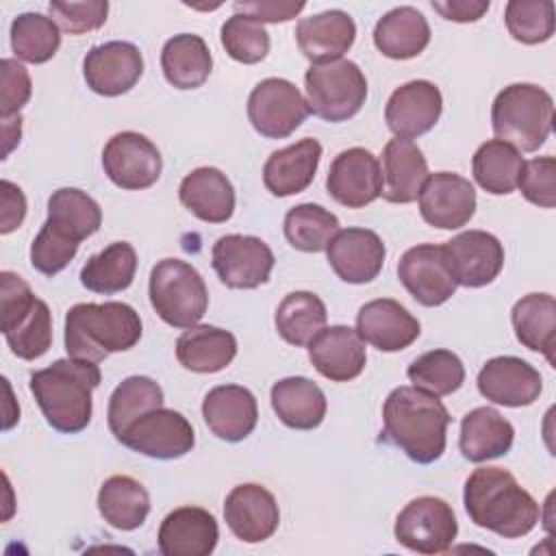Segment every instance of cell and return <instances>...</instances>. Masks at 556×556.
Wrapping results in <instances>:
<instances>
[{
  "label": "cell",
  "mask_w": 556,
  "mask_h": 556,
  "mask_svg": "<svg viewBox=\"0 0 556 556\" xmlns=\"http://www.w3.org/2000/svg\"><path fill=\"white\" fill-rule=\"evenodd\" d=\"M469 519L504 539L526 536L539 521L536 500L502 467H478L465 480L463 493Z\"/></svg>",
  "instance_id": "obj_1"
},
{
  "label": "cell",
  "mask_w": 556,
  "mask_h": 556,
  "mask_svg": "<svg viewBox=\"0 0 556 556\" xmlns=\"http://www.w3.org/2000/svg\"><path fill=\"white\" fill-rule=\"evenodd\" d=\"M384 437L410 460L430 465L445 452V430L452 421L443 402L417 387H397L382 406Z\"/></svg>",
  "instance_id": "obj_2"
},
{
  "label": "cell",
  "mask_w": 556,
  "mask_h": 556,
  "mask_svg": "<svg viewBox=\"0 0 556 556\" xmlns=\"http://www.w3.org/2000/svg\"><path fill=\"white\" fill-rule=\"evenodd\" d=\"M100 378L98 363L59 358L50 367L30 374V393L54 430L76 434L91 421V393Z\"/></svg>",
  "instance_id": "obj_3"
},
{
  "label": "cell",
  "mask_w": 556,
  "mask_h": 556,
  "mask_svg": "<svg viewBox=\"0 0 556 556\" xmlns=\"http://www.w3.org/2000/svg\"><path fill=\"white\" fill-rule=\"evenodd\" d=\"M141 339V317L124 302H83L65 315V350L70 358L100 363L126 352Z\"/></svg>",
  "instance_id": "obj_4"
},
{
  "label": "cell",
  "mask_w": 556,
  "mask_h": 556,
  "mask_svg": "<svg viewBox=\"0 0 556 556\" xmlns=\"http://www.w3.org/2000/svg\"><path fill=\"white\" fill-rule=\"evenodd\" d=\"M554 100L532 83H513L504 87L491 106V126L500 141L521 152L539 150L552 132Z\"/></svg>",
  "instance_id": "obj_5"
},
{
  "label": "cell",
  "mask_w": 556,
  "mask_h": 556,
  "mask_svg": "<svg viewBox=\"0 0 556 556\" xmlns=\"http://www.w3.org/2000/svg\"><path fill=\"white\" fill-rule=\"evenodd\" d=\"M0 313L2 334L17 358L35 361L50 350L52 313L13 271H0Z\"/></svg>",
  "instance_id": "obj_6"
},
{
  "label": "cell",
  "mask_w": 556,
  "mask_h": 556,
  "mask_svg": "<svg viewBox=\"0 0 556 556\" xmlns=\"http://www.w3.org/2000/svg\"><path fill=\"white\" fill-rule=\"evenodd\" d=\"M150 304L174 328L195 326L208 308V291L200 271L180 258H163L150 271Z\"/></svg>",
  "instance_id": "obj_7"
},
{
  "label": "cell",
  "mask_w": 556,
  "mask_h": 556,
  "mask_svg": "<svg viewBox=\"0 0 556 556\" xmlns=\"http://www.w3.org/2000/svg\"><path fill=\"white\" fill-rule=\"evenodd\" d=\"M308 111L326 122L354 117L367 98V78L354 61L339 59L311 65L304 74Z\"/></svg>",
  "instance_id": "obj_8"
},
{
  "label": "cell",
  "mask_w": 556,
  "mask_h": 556,
  "mask_svg": "<svg viewBox=\"0 0 556 556\" xmlns=\"http://www.w3.org/2000/svg\"><path fill=\"white\" fill-rule=\"evenodd\" d=\"M393 534L400 545L417 554H443L454 543L458 523L445 500L421 495L400 510Z\"/></svg>",
  "instance_id": "obj_9"
},
{
  "label": "cell",
  "mask_w": 556,
  "mask_h": 556,
  "mask_svg": "<svg viewBox=\"0 0 556 556\" xmlns=\"http://www.w3.org/2000/svg\"><path fill=\"white\" fill-rule=\"evenodd\" d=\"M306 98L285 78L261 80L248 98V119L267 139H285L308 117Z\"/></svg>",
  "instance_id": "obj_10"
},
{
  "label": "cell",
  "mask_w": 556,
  "mask_h": 556,
  "mask_svg": "<svg viewBox=\"0 0 556 556\" xmlns=\"http://www.w3.org/2000/svg\"><path fill=\"white\" fill-rule=\"evenodd\" d=\"M119 443L137 454L172 460L193 450L195 432L185 415L174 408L159 406L135 419L122 434Z\"/></svg>",
  "instance_id": "obj_11"
},
{
  "label": "cell",
  "mask_w": 556,
  "mask_h": 556,
  "mask_svg": "<svg viewBox=\"0 0 556 556\" xmlns=\"http://www.w3.org/2000/svg\"><path fill=\"white\" fill-rule=\"evenodd\" d=\"M102 167L109 180L126 191H141L161 178L163 159L159 148L141 132L113 135L102 150Z\"/></svg>",
  "instance_id": "obj_12"
},
{
  "label": "cell",
  "mask_w": 556,
  "mask_h": 556,
  "mask_svg": "<svg viewBox=\"0 0 556 556\" xmlns=\"http://www.w3.org/2000/svg\"><path fill=\"white\" fill-rule=\"evenodd\" d=\"M271 248L254 235H224L213 245V269L230 289H256L274 269Z\"/></svg>",
  "instance_id": "obj_13"
},
{
  "label": "cell",
  "mask_w": 556,
  "mask_h": 556,
  "mask_svg": "<svg viewBox=\"0 0 556 556\" xmlns=\"http://www.w3.org/2000/svg\"><path fill=\"white\" fill-rule=\"evenodd\" d=\"M397 278L421 306L445 304L458 287L447 265L443 245L434 243L408 248L397 263Z\"/></svg>",
  "instance_id": "obj_14"
},
{
  "label": "cell",
  "mask_w": 556,
  "mask_h": 556,
  "mask_svg": "<svg viewBox=\"0 0 556 556\" xmlns=\"http://www.w3.org/2000/svg\"><path fill=\"white\" fill-rule=\"evenodd\" d=\"M143 74V56L130 41H106L93 46L83 61L87 87L104 98L130 91Z\"/></svg>",
  "instance_id": "obj_15"
},
{
  "label": "cell",
  "mask_w": 556,
  "mask_h": 556,
  "mask_svg": "<svg viewBox=\"0 0 556 556\" xmlns=\"http://www.w3.org/2000/svg\"><path fill=\"white\" fill-rule=\"evenodd\" d=\"M417 200L424 222L441 230L463 228L476 213L473 185L454 172L428 174Z\"/></svg>",
  "instance_id": "obj_16"
},
{
  "label": "cell",
  "mask_w": 556,
  "mask_h": 556,
  "mask_svg": "<svg viewBox=\"0 0 556 556\" xmlns=\"http://www.w3.org/2000/svg\"><path fill=\"white\" fill-rule=\"evenodd\" d=\"M326 189L334 202L348 208H363L382 193V169L365 148H348L334 156L328 169Z\"/></svg>",
  "instance_id": "obj_17"
},
{
  "label": "cell",
  "mask_w": 556,
  "mask_h": 556,
  "mask_svg": "<svg viewBox=\"0 0 556 556\" xmlns=\"http://www.w3.org/2000/svg\"><path fill=\"white\" fill-rule=\"evenodd\" d=\"M443 250L456 285L469 289L491 285L504 267V245L495 235L484 230L460 232Z\"/></svg>",
  "instance_id": "obj_18"
},
{
  "label": "cell",
  "mask_w": 556,
  "mask_h": 556,
  "mask_svg": "<svg viewBox=\"0 0 556 556\" xmlns=\"http://www.w3.org/2000/svg\"><path fill=\"white\" fill-rule=\"evenodd\" d=\"M441 111L443 98L439 87L430 80H410L389 96L384 122L395 137L415 139L434 128Z\"/></svg>",
  "instance_id": "obj_19"
},
{
  "label": "cell",
  "mask_w": 556,
  "mask_h": 556,
  "mask_svg": "<svg viewBox=\"0 0 556 556\" xmlns=\"http://www.w3.org/2000/svg\"><path fill=\"white\" fill-rule=\"evenodd\" d=\"M478 391L493 404L521 408L539 400L543 391L541 374L517 356H495L478 374Z\"/></svg>",
  "instance_id": "obj_20"
},
{
  "label": "cell",
  "mask_w": 556,
  "mask_h": 556,
  "mask_svg": "<svg viewBox=\"0 0 556 556\" xmlns=\"http://www.w3.org/2000/svg\"><path fill=\"white\" fill-rule=\"evenodd\" d=\"M224 519L243 543H261L278 530L280 510L271 491L263 484L245 482L226 495Z\"/></svg>",
  "instance_id": "obj_21"
},
{
  "label": "cell",
  "mask_w": 556,
  "mask_h": 556,
  "mask_svg": "<svg viewBox=\"0 0 556 556\" xmlns=\"http://www.w3.org/2000/svg\"><path fill=\"white\" fill-rule=\"evenodd\" d=\"M326 256L343 282L365 285L378 278L382 271L387 250L374 230L343 228L330 239Z\"/></svg>",
  "instance_id": "obj_22"
},
{
  "label": "cell",
  "mask_w": 556,
  "mask_h": 556,
  "mask_svg": "<svg viewBox=\"0 0 556 556\" xmlns=\"http://www.w3.org/2000/svg\"><path fill=\"white\" fill-rule=\"evenodd\" d=\"M202 417L208 430L228 443L243 441L258 421L256 397L241 384L213 387L202 402Z\"/></svg>",
  "instance_id": "obj_23"
},
{
  "label": "cell",
  "mask_w": 556,
  "mask_h": 556,
  "mask_svg": "<svg viewBox=\"0 0 556 556\" xmlns=\"http://www.w3.org/2000/svg\"><path fill=\"white\" fill-rule=\"evenodd\" d=\"M308 358L324 378L332 382H348L365 369V341L350 326L321 328L308 341Z\"/></svg>",
  "instance_id": "obj_24"
},
{
  "label": "cell",
  "mask_w": 556,
  "mask_h": 556,
  "mask_svg": "<svg viewBox=\"0 0 556 556\" xmlns=\"http://www.w3.org/2000/svg\"><path fill=\"white\" fill-rule=\"evenodd\" d=\"M356 332L380 352H400L419 337L421 326L400 302L380 298L361 306Z\"/></svg>",
  "instance_id": "obj_25"
},
{
  "label": "cell",
  "mask_w": 556,
  "mask_h": 556,
  "mask_svg": "<svg viewBox=\"0 0 556 556\" xmlns=\"http://www.w3.org/2000/svg\"><path fill=\"white\" fill-rule=\"evenodd\" d=\"M219 539L215 517L200 506L172 510L159 528L156 543L163 556H208Z\"/></svg>",
  "instance_id": "obj_26"
},
{
  "label": "cell",
  "mask_w": 556,
  "mask_h": 556,
  "mask_svg": "<svg viewBox=\"0 0 556 556\" xmlns=\"http://www.w3.org/2000/svg\"><path fill=\"white\" fill-rule=\"evenodd\" d=\"M356 39V24L350 13L330 9L302 17L295 26V41L300 52L313 65L339 61Z\"/></svg>",
  "instance_id": "obj_27"
},
{
  "label": "cell",
  "mask_w": 556,
  "mask_h": 556,
  "mask_svg": "<svg viewBox=\"0 0 556 556\" xmlns=\"http://www.w3.org/2000/svg\"><path fill=\"white\" fill-rule=\"evenodd\" d=\"M319 159L321 143L311 137L271 152L263 165V182L267 191L276 198L302 193L313 182Z\"/></svg>",
  "instance_id": "obj_28"
},
{
  "label": "cell",
  "mask_w": 556,
  "mask_h": 556,
  "mask_svg": "<svg viewBox=\"0 0 556 556\" xmlns=\"http://www.w3.org/2000/svg\"><path fill=\"white\" fill-rule=\"evenodd\" d=\"M382 198L393 204L415 202L428 178V163L415 141L395 137L382 150Z\"/></svg>",
  "instance_id": "obj_29"
},
{
  "label": "cell",
  "mask_w": 556,
  "mask_h": 556,
  "mask_svg": "<svg viewBox=\"0 0 556 556\" xmlns=\"http://www.w3.org/2000/svg\"><path fill=\"white\" fill-rule=\"evenodd\" d=\"M182 206L206 224H224L235 213V189L217 167H198L178 187Z\"/></svg>",
  "instance_id": "obj_30"
},
{
  "label": "cell",
  "mask_w": 556,
  "mask_h": 556,
  "mask_svg": "<svg viewBox=\"0 0 556 556\" xmlns=\"http://www.w3.org/2000/svg\"><path fill=\"white\" fill-rule=\"evenodd\" d=\"M515 441L513 424L491 406L469 410L460 421L458 447L471 463H484L508 454Z\"/></svg>",
  "instance_id": "obj_31"
},
{
  "label": "cell",
  "mask_w": 556,
  "mask_h": 556,
  "mask_svg": "<svg viewBox=\"0 0 556 556\" xmlns=\"http://www.w3.org/2000/svg\"><path fill=\"white\" fill-rule=\"evenodd\" d=\"M374 43L387 59H413L430 43L428 20L415 7H395L376 22Z\"/></svg>",
  "instance_id": "obj_32"
},
{
  "label": "cell",
  "mask_w": 556,
  "mask_h": 556,
  "mask_svg": "<svg viewBox=\"0 0 556 556\" xmlns=\"http://www.w3.org/2000/svg\"><path fill=\"white\" fill-rule=\"evenodd\" d=\"M237 356V339L217 326H191L176 339L178 363L195 374H215Z\"/></svg>",
  "instance_id": "obj_33"
},
{
  "label": "cell",
  "mask_w": 556,
  "mask_h": 556,
  "mask_svg": "<svg viewBox=\"0 0 556 556\" xmlns=\"http://www.w3.org/2000/svg\"><path fill=\"white\" fill-rule=\"evenodd\" d=\"M271 408L293 430H313L326 417L324 391L304 376H289L271 387Z\"/></svg>",
  "instance_id": "obj_34"
},
{
  "label": "cell",
  "mask_w": 556,
  "mask_h": 556,
  "mask_svg": "<svg viewBox=\"0 0 556 556\" xmlns=\"http://www.w3.org/2000/svg\"><path fill=\"white\" fill-rule=\"evenodd\" d=\"M510 321L517 334V341L532 350L541 352L547 363L554 367L556 350V300L549 293H528L515 302Z\"/></svg>",
  "instance_id": "obj_35"
},
{
  "label": "cell",
  "mask_w": 556,
  "mask_h": 556,
  "mask_svg": "<svg viewBox=\"0 0 556 556\" xmlns=\"http://www.w3.org/2000/svg\"><path fill=\"white\" fill-rule=\"evenodd\" d=\"M161 70L176 89H198L213 70V56L206 41L193 33H180L165 41L161 50Z\"/></svg>",
  "instance_id": "obj_36"
},
{
  "label": "cell",
  "mask_w": 556,
  "mask_h": 556,
  "mask_svg": "<svg viewBox=\"0 0 556 556\" xmlns=\"http://www.w3.org/2000/svg\"><path fill=\"white\" fill-rule=\"evenodd\" d=\"M98 510L115 530H137L150 513L146 486L130 476H111L98 491Z\"/></svg>",
  "instance_id": "obj_37"
},
{
  "label": "cell",
  "mask_w": 556,
  "mask_h": 556,
  "mask_svg": "<svg viewBox=\"0 0 556 556\" xmlns=\"http://www.w3.org/2000/svg\"><path fill=\"white\" fill-rule=\"evenodd\" d=\"M137 271V252L128 241H115L89 256L80 269V282L93 293L113 295L128 289Z\"/></svg>",
  "instance_id": "obj_38"
},
{
  "label": "cell",
  "mask_w": 556,
  "mask_h": 556,
  "mask_svg": "<svg viewBox=\"0 0 556 556\" xmlns=\"http://www.w3.org/2000/svg\"><path fill=\"white\" fill-rule=\"evenodd\" d=\"M46 224L80 243L83 239L98 232L102 224V211L89 193L76 187H63L48 198Z\"/></svg>",
  "instance_id": "obj_39"
},
{
  "label": "cell",
  "mask_w": 556,
  "mask_h": 556,
  "mask_svg": "<svg viewBox=\"0 0 556 556\" xmlns=\"http://www.w3.org/2000/svg\"><path fill=\"white\" fill-rule=\"evenodd\" d=\"M521 167H523L521 152L500 139L484 141L471 159V172L476 182L486 193H493V195L513 193L517 189Z\"/></svg>",
  "instance_id": "obj_40"
},
{
  "label": "cell",
  "mask_w": 556,
  "mask_h": 556,
  "mask_svg": "<svg viewBox=\"0 0 556 556\" xmlns=\"http://www.w3.org/2000/svg\"><path fill=\"white\" fill-rule=\"evenodd\" d=\"M326 304L313 291H293L285 295L274 317L278 334L295 348L308 345V341L326 326Z\"/></svg>",
  "instance_id": "obj_41"
},
{
  "label": "cell",
  "mask_w": 556,
  "mask_h": 556,
  "mask_svg": "<svg viewBox=\"0 0 556 556\" xmlns=\"http://www.w3.org/2000/svg\"><path fill=\"white\" fill-rule=\"evenodd\" d=\"M163 406V389L148 376H128L109 397V430L119 441L126 428L152 408Z\"/></svg>",
  "instance_id": "obj_42"
},
{
  "label": "cell",
  "mask_w": 556,
  "mask_h": 556,
  "mask_svg": "<svg viewBox=\"0 0 556 556\" xmlns=\"http://www.w3.org/2000/svg\"><path fill=\"white\" fill-rule=\"evenodd\" d=\"M339 232V219L328 208L304 202L287 211L285 237L300 252H321Z\"/></svg>",
  "instance_id": "obj_43"
},
{
  "label": "cell",
  "mask_w": 556,
  "mask_h": 556,
  "mask_svg": "<svg viewBox=\"0 0 556 556\" xmlns=\"http://www.w3.org/2000/svg\"><path fill=\"white\" fill-rule=\"evenodd\" d=\"M61 46L59 24L43 13H20L11 22V48L26 63L50 61Z\"/></svg>",
  "instance_id": "obj_44"
},
{
  "label": "cell",
  "mask_w": 556,
  "mask_h": 556,
  "mask_svg": "<svg viewBox=\"0 0 556 556\" xmlns=\"http://www.w3.org/2000/svg\"><path fill=\"white\" fill-rule=\"evenodd\" d=\"M406 376L413 387L441 397L463 387L465 367L452 350H430L408 365Z\"/></svg>",
  "instance_id": "obj_45"
},
{
  "label": "cell",
  "mask_w": 556,
  "mask_h": 556,
  "mask_svg": "<svg viewBox=\"0 0 556 556\" xmlns=\"http://www.w3.org/2000/svg\"><path fill=\"white\" fill-rule=\"evenodd\" d=\"M504 22L515 41L536 46L554 35V2L552 0H510L504 11Z\"/></svg>",
  "instance_id": "obj_46"
},
{
  "label": "cell",
  "mask_w": 556,
  "mask_h": 556,
  "mask_svg": "<svg viewBox=\"0 0 556 556\" xmlns=\"http://www.w3.org/2000/svg\"><path fill=\"white\" fill-rule=\"evenodd\" d=\"M219 37L228 56L245 65L261 63L269 52V35L265 26L239 13L222 24Z\"/></svg>",
  "instance_id": "obj_47"
},
{
  "label": "cell",
  "mask_w": 556,
  "mask_h": 556,
  "mask_svg": "<svg viewBox=\"0 0 556 556\" xmlns=\"http://www.w3.org/2000/svg\"><path fill=\"white\" fill-rule=\"evenodd\" d=\"M78 245V241L61 235L43 222L30 245V265L43 276H56L76 256Z\"/></svg>",
  "instance_id": "obj_48"
},
{
  "label": "cell",
  "mask_w": 556,
  "mask_h": 556,
  "mask_svg": "<svg viewBox=\"0 0 556 556\" xmlns=\"http://www.w3.org/2000/svg\"><path fill=\"white\" fill-rule=\"evenodd\" d=\"M517 187L521 195L541 208L556 206V161L554 156H536L523 161Z\"/></svg>",
  "instance_id": "obj_49"
},
{
  "label": "cell",
  "mask_w": 556,
  "mask_h": 556,
  "mask_svg": "<svg viewBox=\"0 0 556 556\" xmlns=\"http://www.w3.org/2000/svg\"><path fill=\"white\" fill-rule=\"evenodd\" d=\"M48 11L52 20L70 35H83L100 28L109 15L106 0H85V2H50Z\"/></svg>",
  "instance_id": "obj_50"
},
{
  "label": "cell",
  "mask_w": 556,
  "mask_h": 556,
  "mask_svg": "<svg viewBox=\"0 0 556 556\" xmlns=\"http://www.w3.org/2000/svg\"><path fill=\"white\" fill-rule=\"evenodd\" d=\"M0 111L2 117L20 115V109L30 100L33 83L22 63L15 59H2L0 61Z\"/></svg>",
  "instance_id": "obj_51"
},
{
  "label": "cell",
  "mask_w": 556,
  "mask_h": 556,
  "mask_svg": "<svg viewBox=\"0 0 556 556\" xmlns=\"http://www.w3.org/2000/svg\"><path fill=\"white\" fill-rule=\"evenodd\" d=\"M232 7L239 15H245L258 24H278L293 20L306 4L293 0H237Z\"/></svg>",
  "instance_id": "obj_52"
},
{
  "label": "cell",
  "mask_w": 556,
  "mask_h": 556,
  "mask_svg": "<svg viewBox=\"0 0 556 556\" xmlns=\"http://www.w3.org/2000/svg\"><path fill=\"white\" fill-rule=\"evenodd\" d=\"M0 195H2V215H0V232L9 235L26 217V198L17 185L11 180L0 182Z\"/></svg>",
  "instance_id": "obj_53"
},
{
  "label": "cell",
  "mask_w": 556,
  "mask_h": 556,
  "mask_svg": "<svg viewBox=\"0 0 556 556\" xmlns=\"http://www.w3.org/2000/svg\"><path fill=\"white\" fill-rule=\"evenodd\" d=\"M432 9L450 22H478L489 11V0H443L432 2Z\"/></svg>",
  "instance_id": "obj_54"
},
{
  "label": "cell",
  "mask_w": 556,
  "mask_h": 556,
  "mask_svg": "<svg viewBox=\"0 0 556 556\" xmlns=\"http://www.w3.org/2000/svg\"><path fill=\"white\" fill-rule=\"evenodd\" d=\"M2 135H4V159L11 154V150L20 143L22 137V117H2Z\"/></svg>",
  "instance_id": "obj_55"
}]
</instances>
